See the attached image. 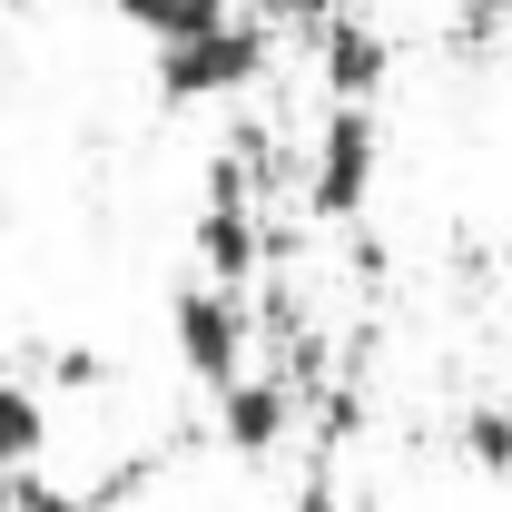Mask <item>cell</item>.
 Instances as JSON below:
<instances>
[{
  "instance_id": "cell-15",
  "label": "cell",
  "mask_w": 512,
  "mask_h": 512,
  "mask_svg": "<svg viewBox=\"0 0 512 512\" xmlns=\"http://www.w3.org/2000/svg\"><path fill=\"white\" fill-rule=\"evenodd\" d=\"M0 197H10V178H0Z\"/></svg>"
},
{
  "instance_id": "cell-8",
  "label": "cell",
  "mask_w": 512,
  "mask_h": 512,
  "mask_svg": "<svg viewBox=\"0 0 512 512\" xmlns=\"http://www.w3.org/2000/svg\"><path fill=\"white\" fill-rule=\"evenodd\" d=\"M128 30H148L158 50H178V40H197V30H217V20H237L227 0H109Z\"/></svg>"
},
{
  "instance_id": "cell-4",
  "label": "cell",
  "mask_w": 512,
  "mask_h": 512,
  "mask_svg": "<svg viewBox=\"0 0 512 512\" xmlns=\"http://www.w3.org/2000/svg\"><path fill=\"white\" fill-rule=\"evenodd\" d=\"M316 69H325V99H345V109H375V89L394 79V40H384L375 20L335 10V20L316 30Z\"/></svg>"
},
{
  "instance_id": "cell-13",
  "label": "cell",
  "mask_w": 512,
  "mask_h": 512,
  "mask_svg": "<svg viewBox=\"0 0 512 512\" xmlns=\"http://www.w3.org/2000/svg\"><path fill=\"white\" fill-rule=\"evenodd\" d=\"M99 375H109V355H89V345H69V355H60V384H99Z\"/></svg>"
},
{
  "instance_id": "cell-7",
  "label": "cell",
  "mask_w": 512,
  "mask_h": 512,
  "mask_svg": "<svg viewBox=\"0 0 512 512\" xmlns=\"http://www.w3.org/2000/svg\"><path fill=\"white\" fill-rule=\"evenodd\" d=\"M40 453H50V394L0 375V483L10 473H40Z\"/></svg>"
},
{
  "instance_id": "cell-2",
  "label": "cell",
  "mask_w": 512,
  "mask_h": 512,
  "mask_svg": "<svg viewBox=\"0 0 512 512\" xmlns=\"http://www.w3.org/2000/svg\"><path fill=\"white\" fill-rule=\"evenodd\" d=\"M266 79V20H217L178 50H158V99L168 109H207V99H247Z\"/></svg>"
},
{
  "instance_id": "cell-6",
  "label": "cell",
  "mask_w": 512,
  "mask_h": 512,
  "mask_svg": "<svg viewBox=\"0 0 512 512\" xmlns=\"http://www.w3.org/2000/svg\"><path fill=\"white\" fill-rule=\"evenodd\" d=\"M197 266H207V286L247 296V276L266 266V227H256V207H197Z\"/></svg>"
},
{
  "instance_id": "cell-10",
  "label": "cell",
  "mask_w": 512,
  "mask_h": 512,
  "mask_svg": "<svg viewBox=\"0 0 512 512\" xmlns=\"http://www.w3.org/2000/svg\"><path fill=\"white\" fill-rule=\"evenodd\" d=\"M512 30V0H453V50H493Z\"/></svg>"
},
{
  "instance_id": "cell-5",
  "label": "cell",
  "mask_w": 512,
  "mask_h": 512,
  "mask_svg": "<svg viewBox=\"0 0 512 512\" xmlns=\"http://www.w3.org/2000/svg\"><path fill=\"white\" fill-rule=\"evenodd\" d=\"M296 434V384L286 375H237L217 394V444L227 453H276Z\"/></svg>"
},
{
  "instance_id": "cell-14",
  "label": "cell",
  "mask_w": 512,
  "mask_h": 512,
  "mask_svg": "<svg viewBox=\"0 0 512 512\" xmlns=\"http://www.w3.org/2000/svg\"><path fill=\"white\" fill-rule=\"evenodd\" d=\"M286 512H345V493H335V483H325V473H316V483H306V493H296V503H286Z\"/></svg>"
},
{
  "instance_id": "cell-9",
  "label": "cell",
  "mask_w": 512,
  "mask_h": 512,
  "mask_svg": "<svg viewBox=\"0 0 512 512\" xmlns=\"http://www.w3.org/2000/svg\"><path fill=\"white\" fill-rule=\"evenodd\" d=\"M453 453H463L473 473H512V404H503V394L453 414Z\"/></svg>"
},
{
  "instance_id": "cell-12",
  "label": "cell",
  "mask_w": 512,
  "mask_h": 512,
  "mask_svg": "<svg viewBox=\"0 0 512 512\" xmlns=\"http://www.w3.org/2000/svg\"><path fill=\"white\" fill-rule=\"evenodd\" d=\"M335 10H345V0H256V20H286V30H306V40H316Z\"/></svg>"
},
{
  "instance_id": "cell-3",
  "label": "cell",
  "mask_w": 512,
  "mask_h": 512,
  "mask_svg": "<svg viewBox=\"0 0 512 512\" xmlns=\"http://www.w3.org/2000/svg\"><path fill=\"white\" fill-rule=\"evenodd\" d=\"M168 335H178V365H188L207 394H227V384L247 375V345H256V306L247 296H227V286H178L168 296Z\"/></svg>"
},
{
  "instance_id": "cell-11",
  "label": "cell",
  "mask_w": 512,
  "mask_h": 512,
  "mask_svg": "<svg viewBox=\"0 0 512 512\" xmlns=\"http://www.w3.org/2000/svg\"><path fill=\"white\" fill-rule=\"evenodd\" d=\"M0 512H79V493L40 483V473H10V483H0Z\"/></svg>"
},
{
  "instance_id": "cell-1",
  "label": "cell",
  "mask_w": 512,
  "mask_h": 512,
  "mask_svg": "<svg viewBox=\"0 0 512 512\" xmlns=\"http://www.w3.org/2000/svg\"><path fill=\"white\" fill-rule=\"evenodd\" d=\"M375 168H384V119H375V109H345V99H325L316 148H306V217H325V227H355V217L375 207Z\"/></svg>"
}]
</instances>
